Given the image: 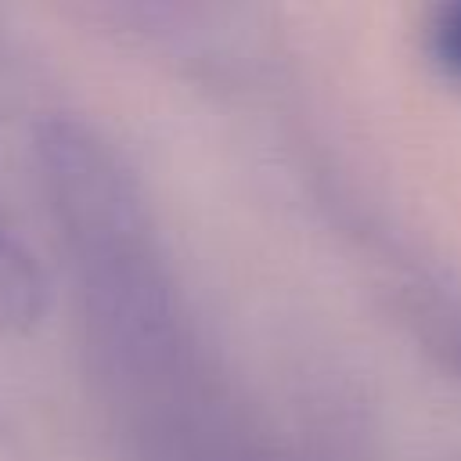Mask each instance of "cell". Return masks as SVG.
I'll return each mask as SVG.
<instances>
[{
  "label": "cell",
  "mask_w": 461,
  "mask_h": 461,
  "mask_svg": "<svg viewBox=\"0 0 461 461\" xmlns=\"http://www.w3.org/2000/svg\"><path fill=\"white\" fill-rule=\"evenodd\" d=\"M47 310V277L22 238L0 220V328L25 331Z\"/></svg>",
  "instance_id": "cell-1"
},
{
  "label": "cell",
  "mask_w": 461,
  "mask_h": 461,
  "mask_svg": "<svg viewBox=\"0 0 461 461\" xmlns=\"http://www.w3.org/2000/svg\"><path fill=\"white\" fill-rule=\"evenodd\" d=\"M432 47H436L439 65L461 76V4L457 7H447L439 14V22L432 29Z\"/></svg>",
  "instance_id": "cell-2"
}]
</instances>
